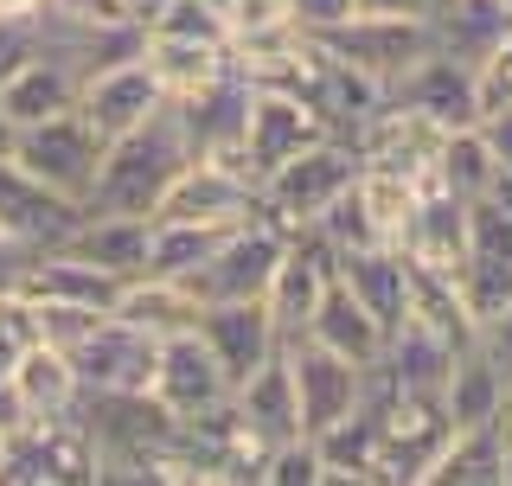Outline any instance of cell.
Wrapping results in <instances>:
<instances>
[{"label":"cell","instance_id":"10","mask_svg":"<svg viewBox=\"0 0 512 486\" xmlns=\"http://www.w3.org/2000/svg\"><path fill=\"white\" fill-rule=\"evenodd\" d=\"M148 218H160V224H244V218H256V186L237 167H224V160L192 154L167 180V192L154 199Z\"/></svg>","mask_w":512,"mask_h":486},{"label":"cell","instance_id":"9","mask_svg":"<svg viewBox=\"0 0 512 486\" xmlns=\"http://www.w3.org/2000/svg\"><path fill=\"white\" fill-rule=\"evenodd\" d=\"M282 359H288V384H295L301 435H320V429L340 423V416L359 410V397H365V371H372V365H352V359H340V352L314 346V339H288Z\"/></svg>","mask_w":512,"mask_h":486},{"label":"cell","instance_id":"37","mask_svg":"<svg viewBox=\"0 0 512 486\" xmlns=\"http://www.w3.org/2000/svg\"><path fill=\"white\" fill-rule=\"evenodd\" d=\"M295 7V26L301 32H327V26H346L352 20V0H288Z\"/></svg>","mask_w":512,"mask_h":486},{"label":"cell","instance_id":"14","mask_svg":"<svg viewBox=\"0 0 512 486\" xmlns=\"http://www.w3.org/2000/svg\"><path fill=\"white\" fill-rule=\"evenodd\" d=\"M160 103H167V96H160L154 71L141 64V52L122 58V64H103V71H90L84 90H77V116H84L103 141H116V135H128V128H141Z\"/></svg>","mask_w":512,"mask_h":486},{"label":"cell","instance_id":"38","mask_svg":"<svg viewBox=\"0 0 512 486\" xmlns=\"http://www.w3.org/2000/svg\"><path fill=\"white\" fill-rule=\"evenodd\" d=\"M480 135H487L493 160H500V186H512V109H487V116H480Z\"/></svg>","mask_w":512,"mask_h":486},{"label":"cell","instance_id":"22","mask_svg":"<svg viewBox=\"0 0 512 486\" xmlns=\"http://www.w3.org/2000/svg\"><path fill=\"white\" fill-rule=\"evenodd\" d=\"M148 231L154 218H128V212H84L71 224V237H64V250L90 256L96 269L122 275V282H135V275H148Z\"/></svg>","mask_w":512,"mask_h":486},{"label":"cell","instance_id":"20","mask_svg":"<svg viewBox=\"0 0 512 486\" xmlns=\"http://www.w3.org/2000/svg\"><path fill=\"white\" fill-rule=\"evenodd\" d=\"M333 275L372 307V320L384 333L397 327V320L410 314V263L397 243H365V250H340L333 256Z\"/></svg>","mask_w":512,"mask_h":486},{"label":"cell","instance_id":"8","mask_svg":"<svg viewBox=\"0 0 512 486\" xmlns=\"http://www.w3.org/2000/svg\"><path fill=\"white\" fill-rule=\"evenodd\" d=\"M327 135H333V122L320 116L314 103H301V96H288V90H256L250 84V116H244V173H250V186H263L282 160H295L301 148H314V141H327Z\"/></svg>","mask_w":512,"mask_h":486},{"label":"cell","instance_id":"35","mask_svg":"<svg viewBox=\"0 0 512 486\" xmlns=\"http://www.w3.org/2000/svg\"><path fill=\"white\" fill-rule=\"evenodd\" d=\"M45 13L84 26V32H109V26H135L128 20V0H45Z\"/></svg>","mask_w":512,"mask_h":486},{"label":"cell","instance_id":"28","mask_svg":"<svg viewBox=\"0 0 512 486\" xmlns=\"http://www.w3.org/2000/svg\"><path fill=\"white\" fill-rule=\"evenodd\" d=\"M500 403H506V378H500L487 359H480V346L468 339V346L455 352V365H448V378H442V410H448V423H455V429L493 423V416H500Z\"/></svg>","mask_w":512,"mask_h":486},{"label":"cell","instance_id":"3","mask_svg":"<svg viewBox=\"0 0 512 486\" xmlns=\"http://www.w3.org/2000/svg\"><path fill=\"white\" fill-rule=\"evenodd\" d=\"M327 58L352 64L359 77H372V84L391 96L404 84L410 64H423L436 52V32H429V13H352L346 26H327V32H308Z\"/></svg>","mask_w":512,"mask_h":486},{"label":"cell","instance_id":"44","mask_svg":"<svg viewBox=\"0 0 512 486\" xmlns=\"http://www.w3.org/2000/svg\"><path fill=\"white\" fill-rule=\"evenodd\" d=\"M45 0H0V13H39Z\"/></svg>","mask_w":512,"mask_h":486},{"label":"cell","instance_id":"30","mask_svg":"<svg viewBox=\"0 0 512 486\" xmlns=\"http://www.w3.org/2000/svg\"><path fill=\"white\" fill-rule=\"evenodd\" d=\"M429 480H448V486H506V442H500V423L455 429Z\"/></svg>","mask_w":512,"mask_h":486},{"label":"cell","instance_id":"5","mask_svg":"<svg viewBox=\"0 0 512 486\" xmlns=\"http://www.w3.org/2000/svg\"><path fill=\"white\" fill-rule=\"evenodd\" d=\"M103 148H109V141L96 135V128L77 116V109L45 116V122H26L20 135H13V160H20V167H26L39 186H52V192H64V199H77V205H84L90 186H96Z\"/></svg>","mask_w":512,"mask_h":486},{"label":"cell","instance_id":"32","mask_svg":"<svg viewBox=\"0 0 512 486\" xmlns=\"http://www.w3.org/2000/svg\"><path fill=\"white\" fill-rule=\"evenodd\" d=\"M359 199H365V212H372L378 231L397 243V231H404V218H410V205H416V180H397V173L359 167Z\"/></svg>","mask_w":512,"mask_h":486},{"label":"cell","instance_id":"47","mask_svg":"<svg viewBox=\"0 0 512 486\" xmlns=\"http://www.w3.org/2000/svg\"><path fill=\"white\" fill-rule=\"evenodd\" d=\"M423 7H429V13H436V7H448V0H423Z\"/></svg>","mask_w":512,"mask_h":486},{"label":"cell","instance_id":"11","mask_svg":"<svg viewBox=\"0 0 512 486\" xmlns=\"http://www.w3.org/2000/svg\"><path fill=\"white\" fill-rule=\"evenodd\" d=\"M442 135H448L442 122H429V116H416V109L384 96V109H372V116L352 128V148H359V167H378V173H397V180L429 186L436 154H442Z\"/></svg>","mask_w":512,"mask_h":486},{"label":"cell","instance_id":"2","mask_svg":"<svg viewBox=\"0 0 512 486\" xmlns=\"http://www.w3.org/2000/svg\"><path fill=\"white\" fill-rule=\"evenodd\" d=\"M359 180V148L346 135H327L314 148H301L295 160H282L263 186H256V218H269L276 231H308L340 192Z\"/></svg>","mask_w":512,"mask_h":486},{"label":"cell","instance_id":"23","mask_svg":"<svg viewBox=\"0 0 512 486\" xmlns=\"http://www.w3.org/2000/svg\"><path fill=\"white\" fill-rule=\"evenodd\" d=\"M141 64L154 71V84L167 103L218 84L231 71V45H212V39H167V32H141Z\"/></svg>","mask_w":512,"mask_h":486},{"label":"cell","instance_id":"36","mask_svg":"<svg viewBox=\"0 0 512 486\" xmlns=\"http://www.w3.org/2000/svg\"><path fill=\"white\" fill-rule=\"evenodd\" d=\"M474 346H480V359H487V365L512 384V301L500 307V314H487V320L474 327Z\"/></svg>","mask_w":512,"mask_h":486},{"label":"cell","instance_id":"21","mask_svg":"<svg viewBox=\"0 0 512 486\" xmlns=\"http://www.w3.org/2000/svg\"><path fill=\"white\" fill-rule=\"evenodd\" d=\"M301 339L340 352V359H352V365H378V352H384V327L372 320V307L352 295L340 275L320 288V301H314V314H308V327H301Z\"/></svg>","mask_w":512,"mask_h":486},{"label":"cell","instance_id":"33","mask_svg":"<svg viewBox=\"0 0 512 486\" xmlns=\"http://www.w3.org/2000/svg\"><path fill=\"white\" fill-rule=\"evenodd\" d=\"M141 32H167V39H212V45H231V32H224V13L212 0H167V7L154 13Z\"/></svg>","mask_w":512,"mask_h":486},{"label":"cell","instance_id":"43","mask_svg":"<svg viewBox=\"0 0 512 486\" xmlns=\"http://www.w3.org/2000/svg\"><path fill=\"white\" fill-rule=\"evenodd\" d=\"M160 7H167V0H128V20H135V26H148Z\"/></svg>","mask_w":512,"mask_h":486},{"label":"cell","instance_id":"45","mask_svg":"<svg viewBox=\"0 0 512 486\" xmlns=\"http://www.w3.org/2000/svg\"><path fill=\"white\" fill-rule=\"evenodd\" d=\"M13 135H20V128H13L7 116H0V154H13Z\"/></svg>","mask_w":512,"mask_h":486},{"label":"cell","instance_id":"25","mask_svg":"<svg viewBox=\"0 0 512 486\" xmlns=\"http://www.w3.org/2000/svg\"><path fill=\"white\" fill-rule=\"evenodd\" d=\"M429 32H436V52L461 58V64H487L493 45L512 32V13L500 7V0H448V7L429 13Z\"/></svg>","mask_w":512,"mask_h":486},{"label":"cell","instance_id":"13","mask_svg":"<svg viewBox=\"0 0 512 486\" xmlns=\"http://www.w3.org/2000/svg\"><path fill=\"white\" fill-rule=\"evenodd\" d=\"M77 90H84V58L71 45H39V58H26L13 77H0V116L13 128L64 116V109H77Z\"/></svg>","mask_w":512,"mask_h":486},{"label":"cell","instance_id":"17","mask_svg":"<svg viewBox=\"0 0 512 486\" xmlns=\"http://www.w3.org/2000/svg\"><path fill=\"white\" fill-rule=\"evenodd\" d=\"M199 339L212 346V359L224 365L231 391L250 378L256 365H269L282 352V333L269 320L263 301H218V307H199Z\"/></svg>","mask_w":512,"mask_h":486},{"label":"cell","instance_id":"6","mask_svg":"<svg viewBox=\"0 0 512 486\" xmlns=\"http://www.w3.org/2000/svg\"><path fill=\"white\" fill-rule=\"evenodd\" d=\"M282 250H288V231H276L269 218H244L199 269L180 275V282L192 288V301H199V307L263 301L269 295V275H276V263H282Z\"/></svg>","mask_w":512,"mask_h":486},{"label":"cell","instance_id":"7","mask_svg":"<svg viewBox=\"0 0 512 486\" xmlns=\"http://www.w3.org/2000/svg\"><path fill=\"white\" fill-rule=\"evenodd\" d=\"M154 346H160V339H148L141 327H128L116 307H109V314L84 320V327L64 339L58 352L71 359V371H77L84 391H148Z\"/></svg>","mask_w":512,"mask_h":486},{"label":"cell","instance_id":"16","mask_svg":"<svg viewBox=\"0 0 512 486\" xmlns=\"http://www.w3.org/2000/svg\"><path fill=\"white\" fill-rule=\"evenodd\" d=\"M13 288H20L26 301H39V307H116L122 275H109V269H96L90 256L52 243V250L26 256V269L13 275Z\"/></svg>","mask_w":512,"mask_h":486},{"label":"cell","instance_id":"12","mask_svg":"<svg viewBox=\"0 0 512 486\" xmlns=\"http://www.w3.org/2000/svg\"><path fill=\"white\" fill-rule=\"evenodd\" d=\"M148 397L160 403L167 416H199V410H218V403H231V378H224V365L212 359V346L192 333H173L154 346V378H148Z\"/></svg>","mask_w":512,"mask_h":486},{"label":"cell","instance_id":"18","mask_svg":"<svg viewBox=\"0 0 512 486\" xmlns=\"http://www.w3.org/2000/svg\"><path fill=\"white\" fill-rule=\"evenodd\" d=\"M397 250L404 263L416 269H436V275H455L461 256H468V205L442 186H416V205L397 231Z\"/></svg>","mask_w":512,"mask_h":486},{"label":"cell","instance_id":"46","mask_svg":"<svg viewBox=\"0 0 512 486\" xmlns=\"http://www.w3.org/2000/svg\"><path fill=\"white\" fill-rule=\"evenodd\" d=\"M0 467H7V435H0Z\"/></svg>","mask_w":512,"mask_h":486},{"label":"cell","instance_id":"39","mask_svg":"<svg viewBox=\"0 0 512 486\" xmlns=\"http://www.w3.org/2000/svg\"><path fill=\"white\" fill-rule=\"evenodd\" d=\"M20 423H32V416H26V403H20V391H13V384L0 378V435H13V429H20Z\"/></svg>","mask_w":512,"mask_h":486},{"label":"cell","instance_id":"34","mask_svg":"<svg viewBox=\"0 0 512 486\" xmlns=\"http://www.w3.org/2000/svg\"><path fill=\"white\" fill-rule=\"evenodd\" d=\"M263 486H320V455L308 435H288V442L269 448L263 461Z\"/></svg>","mask_w":512,"mask_h":486},{"label":"cell","instance_id":"19","mask_svg":"<svg viewBox=\"0 0 512 486\" xmlns=\"http://www.w3.org/2000/svg\"><path fill=\"white\" fill-rule=\"evenodd\" d=\"M391 103L416 109V116L442 122V128H468L480 122V84H474V64L448 58V52H429L423 64H410L404 84L391 90Z\"/></svg>","mask_w":512,"mask_h":486},{"label":"cell","instance_id":"41","mask_svg":"<svg viewBox=\"0 0 512 486\" xmlns=\"http://www.w3.org/2000/svg\"><path fill=\"white\" fill-rule=\"evenodd\" d=\"M352 13H429L423 0H352Z\"/></svg>","mask_w":512,"mask_h":486},{"label":"cell","instance_id":"48","mask_svg":"<svg viewBox=\"0 0 512 486\" xmlns=\"http://www.w3.org/2000/svg\"><path fill=\"white\" fill-rule=\"evenodd\" d=\"M500 7H506V13H512V0H500Z\"/></svg>","mask_w":512,"mask_h":486},{"label":"cell","instance_id":"24","mask_svg":"<svg viewBox=\"0 0 512 486\" xmlns=\"http://www.w3.org/2000/svg\"><path fill=\"white\" fill-rule=\"evenodd\" d=\"M231 410L237 423H244L256 442H288V435H301V416H295V384H288V359L276 352L269 365H256L244 384L231 391Z\"/></svg>","mask_w":512,"mask_h":486},{"label":"cell","instance_id":"42","mask_svg":"<svg viewBox=\"0 0 512 486\" xmlns=\"http://www.w3.org/2000/svg\"><path fill=\"white\" fill-rule=\"evenodd\" d=\"M493 423H500V442H506V486H512V384H506V403H500Z\"/></svg>","mask_w":512,"mask_h":486},{"label":"cell","instance_id":"29","mask_svg":"<svg viewBox=\"0 0 512 486\" xmlns=\"http://www.w3.org/2000/svg\"><path fill=\"white\" fill-rule=\"evenodd\" d=\"M429 186L455 192L461 205L487 199V192L500 186V160H493L487 135H480V122H468V128H448V135H442V154H436V173H429Z\"/></svg>","mask_w":512,"mask_h":486},{"label":"cell","instance_id":"31","mask_svg":"<svg viewBox=\"0 0 512 486\" xmlns=\"http://www.w3.org/2000/svg\"><path fill=\"white\" fill-rule=\"evenodd\" d=\"M231 231H237V224H160L154 218V231H148V275H173V282H180V275L199 269Z\"/></svg>","mask_w":512,"mask_h":486},{"label":"cell","instance_id":"26","mask_svg":"<svg viewBox=\"0 0 512 486\" xmlns=\"http://www.w3.org/2000/svg\"><path fill=\"white\" fill-rule=\"evenodd\" d=\"M116 314L128 327H141L148 339H173V333L199 327V301H192V288L173 282V275H135V282H122Z\"/></svg>","mask_w":512,"mask_h":486},{"label":"cell","instance_id":"40","mask_svg":"<svg viewBox=\"0 0 512 486\" xmlns=\"http://www.w3.org/2000/svg\"><path fill=\"white\" fill-rule=\"evenodd\" d=\"M26 243H13V237H0V288H13V275H20L26 269Z\"/></svg>","mask_w":512,"mask_h":486},{"label":"cell","instance_id":"1","mask_svg":"<svg viewBox=\"0 0 512 486\" xmlns=\"http://www.w3.org/2000/svg\"><path fill=\"white\" fill-rule=\"evenodd\" d=\"M192 160L186 148V128L180 109L160 103L141 128H128L103 148V167H96V186L84 199V212H128V218H148L154 199L167 192V180Z\"/></svg>","mask_w":512,"mask_h":486},{"label":"cell","instance_id":"4","mask_svg":"<svg viewBox=\"0 0 512 486\" xmlns=\"http://www.w3.org/2000/svg\"><path fill=\"white\" fill-rule=\"evenodd\" d=\"M7 486H84L103 480V461H96V442L77 416H32L7 435V467H0Z\"/></svg>","mask_w":512,"mask_h":486},{"label":"cell","instance_id":"15","mask_svg":"<svg viewBox=\"0 0 512 486\" xmlns=\"http://www.w3.org/2000/svg\"><path fill=\"white\" fill-rule=\"evenodd\" d=\"M333 282V250H327V237L314 231H295L288 237V250H282V263L276 275H269V320H276V333H282V346L288 339H301V327H308V314H314V301H320V288Z\"/></svg>","mask_w":512,"mask_h":486},{"label":"cell","instance_id":"27","mask_svg":"<svg viewBox=\"0 0 512 486\" xmlns=\"http://www.w3.org/2000/svg\"><path fill=\"white\" fill-rule=\"evenodd\" d=\"M7 384L20 391L26 416H71V410H77V397H84V384H77L71 359H64V352L52 346V339H39V346H26L20 359H13Z\"/></svg>","mask_w":512,"mask_h":486}]
</instances>
